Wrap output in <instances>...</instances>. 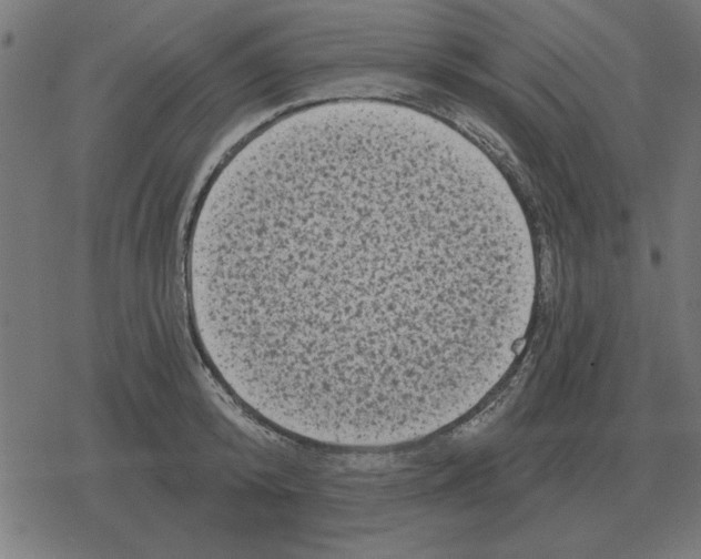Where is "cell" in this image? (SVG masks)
Returning <instances> with one entry per match:
<instances>
[{
	"label": "cell",
	"mask_w": 701,
	"mask_h": 559,
	"mask_svg": "<svg viewBox=\"0 0 701 559\" xmlns=\"http://www.w3.org/2000/svg\"><path fill=\"white\" fill-rule=\"evenodd\" d=\"M456 206L384 174L325 180L227 237L210 274L226 368L314 425L383 431L448 406L490 363L502 315L492 251Z\"/></svg>",
	"instance_id": "1"
}]
</instances>
